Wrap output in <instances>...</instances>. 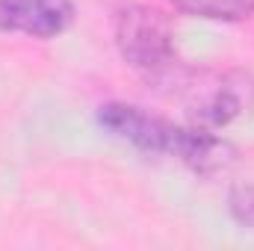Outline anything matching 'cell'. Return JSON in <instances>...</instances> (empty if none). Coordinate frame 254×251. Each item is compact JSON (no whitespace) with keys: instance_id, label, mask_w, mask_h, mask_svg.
I'll list each match as a JSON object with an SVG mask.
<instances>
[{"instance_id":"obj_2","label":"cell","mask_w":254,"mask_h":251,"mask_svg":"<svg viewBox=\"0 0 254 251\" xmlns=\"http://www.w3.org/2000/svg\"><path fill=\"white\" fill-rule=\"evenodd\" d=\"M116 45L125 63L148 80H160L175 65V33L163 12L127 3L116 12Z\"/></svg>"},{"instance_id":"obj_4","label":"cell","mask_w":254,"mask_h":251,"mask_svg":"<svg viewBox=\"0 0 254 251\" xmlns=\"http://www.w3.org/2000/svg\"><path fill=\"white\" fill-rule=\"evenodd\" d=\"M74 18L71 0H0V30L33 39H54Z\"/></svg>"},{"instance_id":"obj_1","label":"cell","mask_w":254,"mask_h":251,"mask_svg":"<svg viewBox=\"0 0 254 251\" xmlns=\"http://www.w3.org/2000/svg\"><path fill=\"white\" fill-rule=\"evenodd\" d=\"M98 122L113 130L119 139H125L130 145H136L139 151L148 154H169L184 160L195 172H216L222 169L234 148L222 139H216L210 130L204 127H178L166 119L148 116L139 107L130 104H107L98 113Z\"/></svg>"},{"instance_id":"obj_3","label":"cell","mask_w":254,"mask_h":251,"mask_svg":"<svg viewBox=\"0 0 254 251\" xmlns=\"http://www.w3.org/2000/svg\"><path fill=\"white\" fill-rule=\"evenodd\" d=\"M254 104V83L243 74H225L216 77L210 89L195 86V101L190 104V113L198 125L204 127H225L243 116Z\"/></svg>"},{"instance_id":"obj_5","label":"cell","mask_w":254,"mask_h":251,"mask_svg":"<svg viewBox=\"0 0 254 251\" xmlns=\"http://www.w3.org/2000/svg\"><path fill=\"white\" fill-rule=\"evenodd\" d=\"M181 12L204 21H246L254 15V0H172Z\"/></svg>"}]
</instances>
